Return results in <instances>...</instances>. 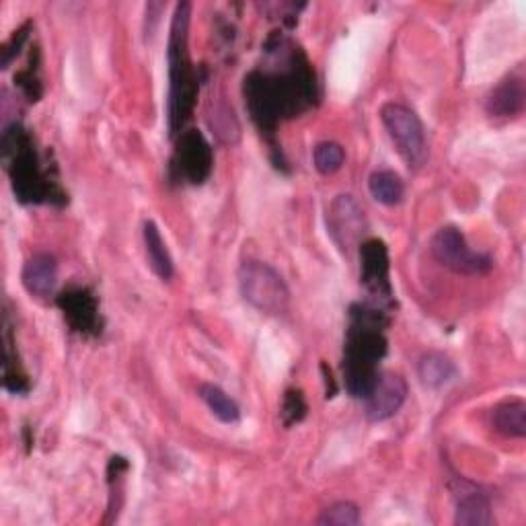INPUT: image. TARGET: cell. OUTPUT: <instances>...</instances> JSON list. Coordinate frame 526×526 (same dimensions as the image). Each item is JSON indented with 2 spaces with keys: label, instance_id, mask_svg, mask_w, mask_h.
Masks as SVG:
<instances>
[{
  "label": "cell",
  "instance_id": "16",
  "mask_svg": "<svg viewBox=\"0 0 526 526\" xmlns=\"http://www.w3.org/2000/svg\"><path fill=\"white\" fill-rule=\"evenodd\" d=\"M492 426L508 438L526 436V403L522 399H508L492 409Z\"/></svg>",
  "mask_w": 526,
  "mask_h": 526
},
{
  "label": "cell",
  "instance_id": "9",
  "mask_svg": "<svg viewBox=\"0 0 526 526\" xmlns=\"http://www.w3.org/2000/svg\"><path fill=\"white\" fill-rule=\"evenodd\" d=\"M175 167L190 183H204L212 169V148L198 130L181 134L175 150Z\"/></svg>",
  "mask_w": 526,
  "mask_h": 526
},
{
  "label": "cell",
  "instance_id": "4",
  "mask_svg": "<svg viewBox=\"0 0 526 526\" xmlns=\"http://www.w3.org/2000/svg\"><path fill=\"white\" fill-rule=\"evenodd\" d=\"M245 303L263 315H282L290 305V290L284 278L266 261L245 259L237 272Z\"/></svg>",
  "mask_w": 526,
  "mask_h": 526
},
{
  "label": "cell",
  "instance_id": "1",
  "mask_svg": "<svg viewBox=\"0 0 526 526\" xmlns=\"http://www.w3.org/2000/svg\"><path fill=\"white\" fill-rule=\"evenodd\" d=\"M352 327L344 354V383L352 397L364 399L379 377L377 362L387 352L381 333V311L366 305L352 309Z\"/></svg>",
  "mask_w": 526,
  "mask_h": 526
},
{
  "label": "cell",
  "instance_id": "5",
  "mask_svg": "<svg viewBox=\"0 0 526 526\" xmlns=\"http://www.w3.org/2000/svg\"><path fill=\"white\" fill-rule=\"evenodd\" d=\"M381 120L407 167L413 171L422 169L428 161V142L424 124L416 111L391 101L381 107Z\"/></svg>",
  "mask_w": 526,
  "mask_h": 526
},
{
  "label": "cell",
  "instance_id": "10",
  "mask_svg": "<svg viewBox=\"0 0 526 526\" xmlns=\"http://www.w3.org/2000/svg\"><path fill=\"white\" fill-rule=\"evenodd\" d=\"M362 272L360 280L364 288L377 298H391V282H389V251L387 245L379 239H368L360 245Z\"/></svg>",
  "mask_w": 526,
  "mask_h": 526
},
{
  "label": "cell",
  "instance_id": "17",
  "mask_svg": "<svg viewBox=\"0 0 526 526\" xmlns=\"http://www.w3.org/2000/svg\"><path fill=\"white\" fill-rule=\"evenodd\" d=\"M198 393H200V399L206 403V407L222 424H237L241 420V407L227 391H222L218 385L202 383Z\"/></svg>",
  "mask_w": 526,
  "mask_h": 526
},
{
  "label": "cell",
  "instance_id": "24",
  "mask_svg": "<svg viewBox=\"0 0 526 526\" xmlns=\"http://www.w3.org/2000/svg\"><path fill=\"white\" fill-rule=\"evenodd\" d=\"M27 27H23V29H19V31H15V35H13V40H11V44H7L5 46V50H9V48H13L11 52H7V54H3V68H9V64H11V60L15 58V50L17 48H21V44H23V40H25V37H27ZM19 52V50H17Z\"/></svg>",
  "mask_w": 526,
  "mask_h": 526
},
{
  "label": "cell",
  "instance_id": "22",
  "mask_svg": "<svg viewBox=\"0 0 526 526\" xmlns=\"http://www.w3.org/2000/svg\"><path fill=\"white\" fill-rule=\"evenodd\" d=\"M210 126L216 132V136L224 142L233 144L239 140L241 128H239V122H237L233 109L229 105L220 103L218 107H214V114L210 116Z\"/></svg>",
  "mask_w": 526,
  "mask_h": 526
},
{
  "label": "cell",
  "instance_id": "11",
  "mask_svg": "<svg viewBox=\"0 0 526 526\" xmlns=\"http://www.w3.org/2000/svg\"><path fill=\"white\" fill-rule=\"evenodd\" d=\"M21 282L25 290L37 298H46L54 292L58 282V261L50 253H35L23 266Z\"/></svg>",
  "mask_w": 526,
  "mask_h": 526
},
{
  "label": "cell",
  "instance_id": "8",
  "mask_svg": "<svg viewBox=\"0 0 526 526\" xmlns=\"http://www.w3.org/2000/svg\"><path fill=\"white\" fill-rule=\"evenodd\" d=\"M407 401V383L397 372H379L377 381L364 397L366 418L370 422H387Z\"/></svg>",
  "mask_w": 526,
  "mask_h": 526
},
{
  "label": "cell",
  "instance_id": "20",
  "mask_svg": "<svg viewBox=\"0 0 526 526\" xmlns=\"http://www.w3.org/2000/svg\"><path fill=\"white\" fill-rule=\"evenodd\" d=\"M346 163V150L340 142L323 140L313 148V165L321 175H333Z\"/></svg>",
  "mask_w": 526,
  "mask_h": 526
},
{
  "label": "cell",
  "instance_id": "12",
  "mask_svg": "<svg viewBox=\"0 0 526 526\" xmlns=\"http://www.w3.org/2000/svg\"><path fill=\"white\" fill-rule=\"evenodd\" d=\"M64 317L77 331H89L97 323V303L85 288H72L58 298Z\"/></svg>",
  "mask_w": 526,
  "mask_h": 526
},
{
  "label": "cell",
  "instance_id": "18",
  "mask_svg": "<svg viewBox=\"0 0 526 526\" xmlns=\"http://www.w3.org/2000/svg\"><path fill=\"white\" fill-rule=\"evenodd\" d=\"M370 196L383 206H397L403 202L405 196V183L403 179L389 169L374 171L368 179Z\"/></svg>",
  "mask_w": 526,
  "mask_h": 526
},
{
  "label": "cell",
  "instance_id": "19",
  "mask_svg": "<svg viewBox=\"0 0 526 526\" xmlns=\"http://www.w3.org/2000/svg\"><path fill=\"white\" fill-rule=\"evenodd\" d=\"M457 526H490L494 524V512L490 502L481 494H465L457 502L455 510Z\"/></svg>",
  "mask_w": 526,
  "mask_h": 526
},
{
  "label": "cell",
  "instance_id": "3",
  "mask_svg": "<svg viewBox=\"0 0 526 526\" xmlns=\"http://www.w3.org/2000/svg\"><path fill=\"white\" fill-rule=\"evenodd\" d=\"M3 157L13 181L15 196L21 202H40L48 194V185L37 163L27 132L13 124L3 134Z\"/></svg>",
  "mask_w": 526,
  "mask_h": 526
},
{
  "label": "cell",
  "instance_id": "15",
  "mask_svg": "<svg viewBox=\"0 0 526 526\" xmlns=\"http://www.w3.org/2000/svg\"><path fill=\"white\" fill-rule=\"evenodd\" d=\"M457 377V364L442 352H426L418 360V379L428 389H442Z\"/></svg>",
  "mask_w": 526,
  "mask_h": 526
},
{
  "label": "cell",
  "instance_id": "13",
  "mask_svg": "<svg viewBox=\"0 0 526 526\" xmlns=\"http://www.w3.org/2000/svg\"><path fill=\"white\" fill-rule=\"evenodd\" d=\"M524 81L520 77L504 79L487 97V114L494 118H512L524 109Z\"/></svg>",
  "mask_w": 526,
  "mask_h": 526
},
{
  "label": "cell",
  "instance_id": "7",
  "mask_svg": "<svg viewBox=\"0 0 526 526\" xmlns=\"http://www.w3.org/2000/svg\"><path fill=\"white\" fill-rule=\"evenodd\" d=\"M327 227L337 247L342 251H352L364 243L362 239L368 229V222L356 198L342 194L327 208Z\"/></svg>",
  "mask_w": 526,
  "mask_h": 526
},
{
  "label": "cell",
  "instance_id": "14",
  "mask_svg": "<svg viewBox=\"0 0 526 526\" xmlns=\"http://www.w3.org/2000/svg\"><path fill=\"white\" fill-rule=\"evenodd\" d=\"M142 239H144V251L148 266L153 270L161 280H171L175 268H173V259L169 255L167 243L159 231L157 224L153 220H146L142 227Z\"/></svg>",
  "mask_w": 526,
  "mask_h": 526
},
{
  "label": "cell",
  "instance_id": "21",
  "mask_svg": "<svg viewBox=\"0 0 526 526\" xmlns=\"http://www.w3.org/2000/svg\"><path fill=\"white\" fill-rule=\"evenodd\" d=\"M360 522V508L354 502H335L327 506L317 524L321 526H356Z\"/></svg>",
  "mask_w": 526,
  "mask_h": 526
},
{
  "label": "cell",
  "instance_id": "6",
  "mask_svg": "<svg viewBox=\"0 0 526 526\" xmlns=\"http://www.w3.org/2000/svg\"><path fill=\"white\" fill-rule=\"evenodd\" d=\"M430 251L440 266L453 270L455 274L479 276L490 272L494 261L483 253L469 247L465 235L457 227H442L430 241Z\"/></svg>",
  "mask_w": 526,
  "mask_h": 526
},
{
  "label": "cell",
  "instance_id": "23",
  "mask_svg": "<svg viewBox=\"0 0 526 526\" xmlns=\"http://www.w3.org/2000/svg\"><path fill=\"white\" fill-rule=\"evenodd\" d=\"M307 416V403L300 391H288L282 407V418L286 426H292Z\"/></svg>",
  "mask_w": 526,
  "mask_h": 526
},
{
  "label": "cell",
  "instance_id": "2",
  "mask_svg": "<svg viewBox=\"0 0 526 526\" xmlns=\"http://www.w3.org/2000/svg\"><path fill=\"white\" fill-rule=\"evenodd\" d=\"M190 3H179L171 23V40H169V64H171V93H169V128L171 136L179 134L185 120L190 118L196 93L198 79L194 74L190 54H187V31H190Z\"/></svg>",
  "mask_w": 526,
  "mask_h": 526
}]
</instances>
